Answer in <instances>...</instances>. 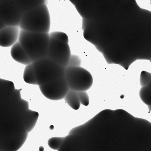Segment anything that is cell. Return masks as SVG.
Segmentation results:
<instances>
[{"mask_svg":"<svg viewBox=\"0 0 151 151\" xmlns=\"http://www.w3.org/2000/svg\"><path fill=\"white\" fill-rule=\"evenodd\" d=\"M49 33L20 30L18 41L32 63L47 57Z\"/></svg>","mask_w":151,"mask_h":151,"instance_id":"1","label":"cell"},{"mask_svg":"<svg viewBox=\"0 0 151 151\" xmlns=\"http://www.w3.org/2000/svg\"><path fill=\"white\" fill-rule=\"evenodd\" d=\"M50 24V13L45 3L24 13L19 27L27 31L49 33Z\"/></svg>","mask_w":151,"mask_h":151,"instance_id":"2","label":"cell"},{"mask_svg":"<svg viewBox=\"0 0 151 151\" xmlns=\"http://www.w3.org/2000/svg\"><path fill=\"white\" fill-rule=\"evenodd\" d=\"M32 64L38 86L65 76V68L47 58Z\"/></svg>","mask_w":151,"mask_h":151,"instance_id":"3","label":"cell"},{"mask_svg":"<svg viewBox=\"0 0 151 151\" xmlns=\"http://www.w3.org/2000/svg\"><path fill=\"white\" fill-rule=\"evenodd\" d=\"M65 77L69 89L77 92L88 90L93 82L91 73L81 66L67 67Z\"/></svg>","mask_w":151,"mask_h":151,"instance_id":"4","label":"cell"},{"mask_svg":"<svg viewBox=\"0 0 151 151\" xmlns=\"http://www.w3.org/2000/svg\"><path fill=\"white\" fill-rule=\"evenodd\" d=\"M71 55L68 44L50 37L47 58L66 68Z\"/></svg>","mask_w":151,"mask_h":151,"instance_id":"5","label":"cell"},{"mask_svg":"<svg viewBox=\"0 0 151 151\" xmlns=\"http://www.w3.org/2000/svg\"><path fill=\"white\" fill-rule=\"evenodd\" d=\"M23 14L15 0H0V19L7 26H19Z\"/></svg>","mask_w":151,"mask_h":151,"instance_id":"6","label":"cell"},{"mask_svg":"<svg viewBox=\"0 0 151 151\" xmlns=\"http://www.w3.org/2000/svg\"><path fill=\"white\" fill-rule=\"evenodd\" d=\"M40 91L47 99L53 101L64 99L70 89L65 76L39 86Z\"/></svg>","mask_w":151,"mask_h":151,"instance_id":"7","label":"cell"},{"mask_svg":"<svg viewBox=\"0 0 151 151\" xmlns=\"http://www.w3.org/2000/svg\"><path fill=\"white\" fill-rule=\"evenodd\" d=\"M20 30L19 26H9L0 30V46H12L18 41Z\"/></svg>","mask_w":151,"mask_h":151,"instance_id":"8","label":"cell"},{"mask_svg":"<svg viewBox=\"0 0 151 151\" xmlns=\"http://www.w3.org/2000/svg\"><path fill=\"white\" fill-rule=\"evenodd\" d=\"M10 54L16 62L26 65L32 63L28 54L18 41L12 46Z\"/></svg>","mask_w":151,"mask_h":151,"instance_id":"9","label":"cell"},{"mask_svg":"<svg viewBox=\"0 0 151 151\" xmlns=\"http://www.w3.org/2000/svg\"><path fill=\"white\" fill-rule=\"evenodd\" d=\"M20 115L23 125L29 133L36 124L39 116L38 113L28 108L20 112Z\"/></svg>","mask_w":151,"mask_h":151,"instance_id":"10","label":"cell"},{"mask_svg":"<svg viewBox=\"0 0 151 151\" xmlns=\"http://www.w3.org/2000/svg\"><path fill=\"white\" fill-rule=\"evenodd\" d=\"M24 13L44 3L45 0H15Z\"/></svg>","mask_w":151,"mask_h":151,"instance_id":"11","label":"cell"},{"mask_svg":"<svg viewBox=\"0 0 151 151\" xmlns=\"http://www.w3.org/2000/svg\"><path fill=\"white\" fill-rule=\"evenodd\" d=\"M64 99L66 103L73 109L77 110L79 108L81 104L77 91L69 89Z\"/></svg>","mask_w":151,"mask_h":151,"instance_id":"12","label":"cell"},{"mask_svg":"<svg viewBox=\"0 0 151 151\" xmlns=\"http://www.w3.org/2000/svg\"><path fill=\"white\" fill-rule=\"evenodd\" d=\"M23 78L26 83L38 85L32 63L26 65L24 71Z\"/></svg>","mask_w":151,"mask_h":151,"instance_id":"13","label":"cell"},{"mask_svg":"<svg viewBox=\"0 0 151 151\" xmlns=\"http://www.w3.org/2000/svg\"><path fill=\"white\" fill-rule=\"evenodd\" d=\"M139 96L144 103L148 106H151V88L147 86L142 87L139 91Z\"/></svg>","mask_w":151,"mask_h":151,"instance_id":"14","label":"cell"},{"mask_svg":"<svg viewBox=\"0 0 151 151\" xmlns=\"http://www.w3.org/2000/svg\"><path fill=\"white\" fill-rule=\"evenodd\" d=\"M65 137H53L50 138L47 142L49 147L51 149L58 150L61 146Z\"/></svg>","mask_w":151,"mask_h":151,"instance_id":"15","label":"cell"},{"mask_svg":"<svg viewBox=\"0 0 151 151\" xmlns=\"http://www.w3.org/2000/svg\"><path fill=\"white\" fill-rule=\"evenodd\" d=\"M50 37L58 41L68 44L69 39L65 33L58 31L52 32L49 33Z\"/></svg>","mask_w":151,"mask_h":151,"instance_id":"16","label":"cell"},{"mask_svg":"<svg viewBox=\"0 0 151 151\" xmlns=\"http://www.w3.org/2000/svg\"><path fill=\"white\" fill-rule=\"evenodd\" d=\"M151 81V73L142 71L140 73V83L142 87L147 86Z\"/></svg>","mask_w":151,"mask_h":151,"instance_id":"17","label":"cell"},{"mask_svg":"<svg viewBox=\"0 0 151 151\" xmlns=\"http://www.w3.org/2000/svg\"><path fill=\"white\" fill-rule=\"evenodd\" d=\"M81 104L85 106H88L89 103L88 95L86 91L77 92Z\"/></svg>","mask_w":151,"mask_h":151,"instance_id":"18","label":"cell"},{"mask_svg":"<svg viewBox=\"0 0 151 151\" xmlns=\"http://www.w3.org/2000/svg\"><path fill=\"white\" fill-rule=\"evenodd\" d=\"M81 60L79 56L77 55H71L68 66L80 67L81 66Z\"/></svg>","mask_w":151,"mask_h":151,"instance_id":"19","label":"cell"},{"mask_svg":"<svg viewBox=\"0 0 151 151\" xmlns=\"http://www.w3.org/2000/svg\"><path fill=\"white\" fill-rule=\"evenodd\" d=\"M0 30L4 28L7 26L5 23L1 19H0Z\"/></svg>","mask_w":151,"mask_h":151,"instance_id":"20","label":"cell"},{"mask_svg":"<svg viewBox=\"0 0 151 151\" xmlns=\"http://www.w3.org/2000/svg\"><path fill=\"white\" fill-rule=\"evenodd\" d=\"M39 150L40 151H43L44 150V148L42 146H40L39 147Z\"/></svg>","mask_w":151,"mask_h":151,"instance_id":"21","label":"cell"},{"mask_svg":"<svg viewBox=\"0 0 151 151\" xmlns=\"http://www.w3.org/2000/svg\"><path fill=\"white\" fill-rule=\"evenodd\" d=\"M147 86L151 88V81Z\"/></svg>","mask_w":151,"mask_h":151,"instance_id":"22","label":"cell"},{"mask_svg":"<svg viewBox=\"0 0 151 151\" xmlns=\"http://www.w3.org/2000/svg\"><path fill=\"white\" fill-rule=\"evenodd\" d=\"M148 106V107H150V108L151 109V106Z\"/></svg>","mask_w":151,"mask_h":151,"instance_id":"23","label":"cell"}]
</instances>
